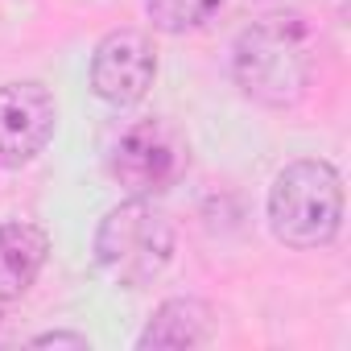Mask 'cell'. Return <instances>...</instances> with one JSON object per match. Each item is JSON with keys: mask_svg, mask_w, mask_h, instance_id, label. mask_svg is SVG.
I'll use <instances>...</instances> for the list:
<instances>
[{"mask_svg": "<svg viewBox=\"0 0 351 351\" xmlns=\"http://www.w3.org/2000/svg\"><path fill=\"white\" fill-rule=\"evenodd\" d=\"M236 87L261 108H293L314 75L310 29L302 17H265L236 38L232 50Z\"/></svg>", "mask_w": 351, "mask_h": 351, "instance_id": "obj_1", "label": "cell"}, {"mask_svg": "<svg viewBox=\"0 0 351 351\" xmlns=\"http://www.w3.org/2000/svg\"><path fill=\"white\" fill-rule=\"evenodd\" d=\"M269 228L285 248H322L343 228V178L322 157L289 161L269 186Z\"/></svg>", "mask_w": 351, "mask_h": 351, "instance_id": "obj_2", "label": "cell"}, {"mask_svg": "<svg viewBox=\"0 0 351 351\" xmlns=\"http://www.w3.org/2000/svg\"><path fill=\"white\" fill-rule=\"evenodd\" d=\"M173 256V228L149 199L112 207L95 228V261L108 277L136 289L165 273Z\"/></svg>", "mask_w": 351, "mask_h": 351, "instance_id": "obj_3", "label": "cell"}, {"mask_svg": "<svg viewBox=\"0 0 351 351\" xmlns=\"http://www.w3.org/2000/svg\"><path fill=\"white\" fill-rule=\"evenodd\" d=\"M215 335V310L203 298H169L157 306V314L136 335L141 351H182L203 347Z\"/></svg>", "mask_w": 351, "mask_h": 351, "instance_id": "obj_7", "label": "cell"}, {"mask_svg": "<svg viewBox=\"0 0 351 351\" xmlns=\"http://www.w3.org/2000/svg\"><path fill=\"white\" fill-rule=\"evenodd\" d=\"M157 79V50L141 29H116L95 46L91 91L112 108H132L149 95Z\"/></svg>", "mask_w": 351, "mask_h": 351, "instance_id": "obj_6", "label": "cell"}, {"mask_svg": "<svg viewBox=\"0 0 351 351\" xmlns=\"http://www.w3.org/2000/svg\"><path fill=\"white\" fill-rule=\"evenodd\" d=\"M50 236L38 223H0V302H17L42 273Z\"/></svg>", "mask_w": 351, "mask_h": 351, "instance_id": "obj_8", "label": "cell"}, {"mask_svg": "<svg viewBox=\"0 0 351 351\" xmlns=\"http://www.w3.org/2000/svg\"><path fill=\"white\" fill-rule=\"evenodd\" d=\"M186 165V141L169 120L145 116L132 120L112 153H108V173L132 195V199H153L178 182V173Z\"/></svg>", "mask_w": 351, "mask_h": 351, "instance_id": "obj_4", "label": "cell"}, {"mask_svg": "<svg viewBox=\"0 0 351 351\" xmlns=\"http://www.w3.org/2000/svg\"><path fill=\"white\" fill-rule=\"evenodd\" d=\"M223 5L228 0H145V13L161 34H191L203 29Z\"/></svg>", "mask_w": 351, "mask_h": 351, "instance_id": "obj_9", "label": "cell"}, {"mask_svg": "<svg viewBox=\"0 0 351 351\" xmlns=\"http://www.w3.org/2000/svg\"><path fill=\"white\" fill-rule=\"evenodd\" d=\"M58 104L50 87L21 79L0 87V169L29 165L54 136Z\"/></svg>", "mask_w": 351, "mask_h": 351, "instance_id": "obj_5", "label": "cell"}, {"mask_svg": "<svg viewBox=\"0 0 351 351\" xmlns=\"http://www.w3.org/2000/svg\"><path fill=\"white\" fill-rule=\"evenodd\" d=\"M34 347H75V351H87L91 339L87 335H75V330H50V335H38Z\"/></svg>", "mask_w": 351, "mask_h": 351, "instance_id": "obj_10", "label": "cell"}]
</instances>
